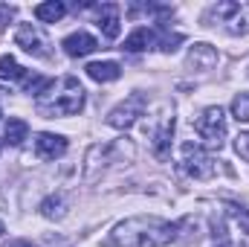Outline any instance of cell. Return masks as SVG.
<instances>
[{"instance_id":"d4e9b609","label":"cell","mask_w":249,"mask_h":247,"mask_svg":"<svg viewBox=\"0 0 249 247\" xmlns=\"http://www.w3.org/2000/svg\"><path fill=\"white\" fill-rule=\"evenodd\" d=\"M15 247H35V245H32V242H18Z\"/></svg>"},{"instance_id":"44dd1931","label":"cell","mask_w":249,"mask_h":247,"mask_svg":"<svg viewBox=\"0 0 249 247\" xmlns=\"http://www.w3.org/2000/svg\"><path fill=\"white\" fill-rule=\"evenodd\" d=\"M232 117H235L238 123H249V90L238 93V96L232 99Z\"/></svg>"},{"instance_id":"ffe728a7","label":"cell","mask_w":249,"mask_h":247,"mask_svg":"<svg viewBox=\"0 0 249 247\" xmlns=\"http://www.w3.org/2000/svg\"><path fill=\"white\" fill-rule=\"evenodd\" d=\"M53 84H55V82H53L50 76H26V79H23L26 93H29V96H35V99H41V96H44Z\"/></svg>"},{"instance_id":"484cf974","label":"cell","mask_w":249,"mask_h":247,"mask_svg":"<svg viewBox=\"0 0 249 247\" xmlns=\"http://www.w3.org/2000/svg\"><path fill=\"white\" fill-rule=\"evenodd\" d=\"M3 230H6V227H3V221H0V236H3Z\"/></svg>"},{"instance_id":"9a60e30c","label":"cell","mask_w":249,"mask_h":247,"mask_svg":"<svg viewBox=\"0 0 249 247\" xmlns=\"http://www.w3.org/2000/svg\"><path fill=\"white\" fill-rule=\"evenodd\" d=\"M32 15H35V21H41V23H55V21H61L64 15H67V6H64L61 0L38 3V6L32 9Z\"/></svg>"},{"instance_id":"30bf717a","label":"cell","mask_w":249,"mask_h":247,"mask_svg":"<svg viewBox=\"0 0 249 247\" xmlns=\"http://www.w3.org/2000/svg\"><path fill=\"white\" fill-rule=\"evenodd\" d=\"M61 47L70 59H84V56H90V53L99 50V41L90 32H72V35H67L61 41Z\"/></svg>"},{"instance_id":"7a4b0ae2","label":"cell","mask_w":249,"mask_h":247,"mask_svg":"<svg viewBox=\"0 0 249 247\" xmlns=\"http://www.w3.org/2000/svg\"><path fill=\"white\" fill-rule=\"evenodd\" d=\"M84 108V87L75 76H64L58 87L53 84L41 99H35V111L44 120H55V117H75Z\"/></svg>"},{"instance_id":"cb8c5ba5","label":"cell","mask_w":249,"mask_h":247,"mask_svg":"<svg viewBox=\"0 0 249 247\" xmlns=\"http://www.w3.org/2000/svg\"><path fill=\"white\" fill-rule=\"evenodd\" d=\"M214 247H241V245H238V242H232V239H220Z\"/></svg>"},{"instance_id":"52a82bcc","label":"cell","mask_w":249,"mask_h":247,"mask_svg":"<svg viewBox=\"0 0 249 247\" xmlns=\"http://www.w3.org/2000/svg\"><path fill=\"white\" fill-rule=\"evenodd\" d=\"M15 44L23 50V53H29V56H35V59H47V38L38 32V26L35 23H20L18 26V32H15Z\"/></svg>"},{"instance_id":"3957f363","label":"cell","mask_w":249,"mask_h":247,"mask_svg":"<svg viewBox=\"0 0 249 247\" xmlns=\"http://www.w3.org/2000/svg\"><path fill=\"white\" fill-rule=\"evenodd\" d=\"M194 131H197V137L203 140L206 148H217L220 151L223 148V140H226V114H223V108L220 105H209L197 117Z\"/></svg>"},{"instance_id":"6da1fadb","label":"cell","mask_w":249,"mask_h":247,"mask_svg":"<svg viewBox=\"0 0 249 247\" xmlns=\"http://www.w3.org/2000/svg\"><path fill=\"white\" fill-rule=\"evenodd\" d=\"M177 245V221L157 215H133L119 221L102 247H168Z\"/></svg>"},{"instance_id":"603a6c76","label":"cell","mask_w":249,"mask_h":247,"mask_svg":"<svg viewBox=\"0 0 249 247\" xmlns=\"http://www.w3.org/2000/svg\"><path fill=\"white\" fill-rule=\"evenodd\" d=\"M15 12H18V6H6V3H0V32H3L6 23L15 18Z\"/></svg>"},{"instance_id":"7402d4cb","label":"cell","mask_w":249,"mask_h":247,"mask_svg":"<svg viewBox=\"0 0 249 247\" xmlns=\"http://www.w3.org/2000/svg\"><path fill=\"white\" fill-rule=\"evenodd\" d=\"M235 148H238V154H241L244 160H249V131H244V134L235 137Z\"/></svg>"},{"instance_id":"7c38bea8","label":"cell","mask_w":249,"mask_h":247,"mask_svg":"<svg viewBox=\"0 0 249 247\" xmlns=\"http://www.w3.org/2000/svg\"><path fill=\"white\" fill-rule=\"evenodd\" d=\"M186 64L191 70H212V67L217 64V50H214L212 44H194V47L188 50Z\"/></svg>"},{"instance_id":"8992f818","label":"cell","mask_w":249,"mask_h":247,"mask_svg":"<svg viewBox=\"0 0 249 247\" xmlns=\"http://www.w3.org/2000/svg\"><path fill=\"white\" fill-rule=\"evenodd\" d=\"M145 108H148V93L133 90L124 102H119V105L107 114V125L116 128V131H124V128H130V125L145 114Z\"/></svg>"},{"instance_id":"8fae6325","label":"cell","mask_w":249,"mask_h":247,"mask_svg":"<svg viewBox=\"0 0 249 247\" xmlns=\"http://www.w3.org/2000/svg\"><path fill=\"white\" fill-rule=\"evenodd\" d=\"M96 26L102 29V35L105 38H119V23H122V18H119V6L116 3H102V6H96Z\"/></svg>"},{"instance_id":"9c48e42d","label":"cell","mask_w":249,"mask_h":247,"mask_svg":"<svg viewBox=\"0 0 249 247\" xmlns=\"http://www.w3.org/2000/svg\"><path fill=\"white\" fill-rule=\"evenodd\" d=\"M35 154L41 160H58L67 154V140L61 134H50V131H41L35 137Z\"/></svg>"},{"instance_id":"4fadbf2b","label":"cell","mask_w":249,"mask_h":247,"mask_svg":"<svg viewBox=\"0 0 249 247\" xmlns=\"http://www.w3.org/2000/svg\"><path fill=\"white\" fill-rule=\"evenodd\" d=\"M151 47H157V32L148 29V26H136L122 44V50H127V53H142V50H151Z\"/></svg>"},{"instance_id":"d6986e66","label":"cell","mask_w":249,"mask_h":247,"mask_svg":"<svg viewBox=\"0 0 249 247\" xmlns=\"http://www.w3.org/2000/svg\"><path fill=\"white\" fill-rule=\"evenodd\" d=\"M154 32H157V47L162 50V53H174L177 50V44L183 41V35L180 32H171L168 26H162V23H157L154 26Z\"/></svg>"},{"instance_id":"277c9868","label":"cell","mask_w":249,"mask_h":247,"mask_svg":"<svg viewBox=\"0 0 249 247\" xmlns=\"http://www.w3.org/2000/svg\"><path fill=\"white\" fill-rule=\"evenodd\" d=\"M180 169L186 172L188 178H194V181H212L217 172H220V166H217V160L212 157V154H206L200 145H194V143H186L183 145V163H180Z\"/></svg>"},{"instance_id":"ac0fdd59","label":"cell","mask_w":249,"mask_h":247,"mask_svg":"<svg viewBox=\"0 0 249 247\" xmlns=\"http://www.w3.org/2000/svg\"><path fill=\"white\" fill-rule=\"evenodd\" d=\"M26 76H29L26 67H20L12 56H0V79L3 82H23Z\"/></svg>"},{"instance_id":"5bb4252c","label":"cell","mask_w":249,"mask_h":247,"mask_svg":"<svg viewBox=\"0 0 249 247\" xmlns=\"http://www.w3.org/2000/svg\"><path fill=\"white\" fill-rule=\"evenodd\" d=\"M87 76L99 84H107V82H116L122 76V64L119 62H93L87 64Z\"/></svg>"},{"instance_id":"ba28073f","label":"cell","mask_w":249,"mask_h":247,"mask_svg":"<svg viewBox=\"0 0 249 247\" xmlns=\"http://www.w3.org/2000/svg\"><path fill=\"white\" fill-rule=\"evenodd\" d=\"M174 128H177L174 114H165L162 123H160V128H154V134H151V145H154V157H157V160H168V157H171Z\"/></svg>"},{"instance_id":"2e32d148","label":"cell","mask_w":249,"mask_h":247,"mask_svg":"<svg viewBox=\"0 0 249 247\" xmlns=\"http://www.w3.org/2000/svg\"><path fill=\"white\" fill-rule=\"evenodd\" d=\"M26 137H29L26 120H18V117H9V120H6V128H3V143H6V145H20Z\"/></svg>"},{"instance_id":"5b68a950","label":"cell","mask_w":249,"mask_h":247,"mask_svg":"<svg viewBox=\"0 0 249 247\" xmlns=\"http://www.w3.org/2000/svg\"><path fill=\"white\" fill-rule=\"evenodd\" d=\"M209 18H217L226 26V32H232V35H249V3H235V0L217 3L206 15V21Z\"/></svg>"},{"instance_id":"e0dca14e","label":"cell","mask_w":249,"mask_h":247,"mask_svg":"<svg viewBox=\"0 0 249 247\" xmlns=\"http://www.w3.org/2000/svg\"><path fill=\"white\" fill-rule=\"evenodd\" d=\"M38 209H41V215H44V218H55V221H58V218L67 215V198H64L61 192H55V195L44 198Z\"/></svg>"}]
</instances>
